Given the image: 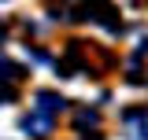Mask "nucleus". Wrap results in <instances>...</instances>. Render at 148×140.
I'll return each mask as SVG.
<instances>
[{
	"mask_svg": "<svg viewBox=\"0 0 148 140\" xmlns=\"http://www.w3.org/2000/svg\"><path fill=\"white\" fill-rule=\"evenodd\" d=\"M22 129L34 133V137H45V133H48V114L37 111V114H30V118H22Z\"/></svg>",
	"mask_w": 148,
	"mask_h": 140,
	"instance_id": "obj_1",
	"label": "nucleus"
},
{
	"mask_svg": "<svg viewBox=\"0 0 148 140\" xmlns=\"http://www.w3.org/2000/svg\"><path fill=\"white\" fill-rule=\"evenodd\" d=\"M37 107H41V114H56L59 107H67V100L56 96V92H41V96H37Z\"/></svg>",
	"mask_w": 148,
	"mask_h": 140,
	"instance_id": "obj_2",
	"label": "nucleus"
},
{
	"mask_svg": "<svg viewBox=\"0 0 148 140\" xmlns=\"http://www.w3.org/2000/svg\"><path fill=\"white\" fill-rule=\"evenodd\" d=\"M74 122H78V129H85V125H96V122H100V114H96V111H89V114L82 111V114H78Z\"/></svg>",
	"mask_w": 148,
	"mask_h": 140,
	"instance_id": "obj_3",
	"label": "nucleus"
},
{
	"mask_svg": "<svg viewBox=\"0 0 148 140\" xmlns=\"http://www.w3.org/2000/svg\"><path fill=\"white\" fill-rule=\"evenodd\" d=\"M0 37H4V26H0Z\"/></svg>",
	"mask_w": 148,
	"mask_h": 140,
	"instance_id": "obj_4",
	"label": "nucleus"
}]
</instances>
